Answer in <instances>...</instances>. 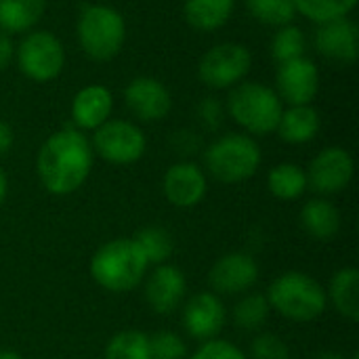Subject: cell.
<instances>
[{
    "label": "cell",
    "mask_w": 359,
    "mask_h": 359,
    "mask_svg": "<svg viewBox=\"0 0 359 359\" xmlns=\"http://www.w3.org/2000/svg\"><path fill=\"white\" fill-rule=\"evenodd\" d=\"M147 267L149 263L133 238L111 240L90 259V276L107 292L135 290L143 282Z\"/></svg>",
    "instance_id": "obj_2"
},
{
    "label": "cell",
    "mask_w": 359,
    "mask_h": 359,
    "mask_svg": "<svg viewBox=\"0 0 359 359\" xmlns=\"http://www.w3.org/2000/svg\"><path fill=\"white\" fill-rule=\"evenodd\" d=\"M133 240L141 248V252L149 265H164L175 252L172 236L164 227H158V225H149V227L139 229Z\"/></svg>",
    "instance_id": "obj_25"
},
{
    "label": "cell",
    "mask_w": 359,
    "mask_h": 359,
    "mask_svg": "<svg viewBox=\"0 0 359 359\" xmlns=\"http://www.w3.org/2000/svg\"><path fill=\"white\" fill-rule=\"evenodd\" d=\"M252 17L267 25H290L294 19V0H246Z\"/></svg>",
    "instance_id": "obj_29"
},
{
    "label": "cell",
    "mask_w": 359,
    "mask_h": 359,
    "mask_svg": "<svg viewBox=\"0 0 359 359\" xmlns=\"http://www.w3.org/2000/svg\"><path fill=\"white\" fill-rule=\"evenodd\" d=\"M105 359H151L149 337L139 330L118 332L105 347Z\"/></svg>",
    "instance_id": "obj_27"
},
{
    "label": "cell",
    "mask_w": 359,
    "mask_h": 359,
    "mask_svg": "<svg viewBox=\"0 0 359 359\" xmlns=\"http://www.w3.org/2000/svg\"><path fill=\"white\" fill-rule=\"evenodd\" d=\"M164 196L177 208H194L206 196V175L194 162L172 164L164 175Z\"/></svg>",
    "instance_id": "obj_15"
},
{
    "label": "cell",
    "mask_w": 359,
    "mask_h": 359,
    "mask_svg": "<svg viewBox=\"0 0 359 359\" xmlns=\"http://www.w3.org/2000/svg\"><path fill=\"white\" fill-rule=\"evenodd\" d=\"M353 179V158L343 147L322 149L309 164L307 185L320 196H332L343 191Z\"/></svg>",
    "instance_id": "obj_10"
},
{
    "label": "cell",
    "mask_w": 359,
    "mask_h": 359,
    "mask_svg": "<svg viewBox=\"0 0 359 359\" xmlns=\"http://www.w3.org/2000/svg\"><path fill=\"white\" fill-rule=\"evenodd\" d=\"M267 187L273 198L290 202L307 191V172L297 164H280L269 170Z\"/></svg>",
    "instance_id": "obj_24"
},
{
    "label": "cell",
    "mask_w": 359,
    "mask_h": 359,
    "mask_svg": "<svg viewBox=\"0 0 359 359\" xmlns=\"http://www.w3.org/2000/svg\"><path fill=\"white\" fill-rule=\"evenodd\" d=\"M124 99H126L128 109L139 120H145V122L162 120L172 107L168 88L162 82H158L156 78H147V76L135 78L126 86Z\"/></svg>",
    "instance_id": "obj_16"
},
{
    "label": "cell",
    "mask_w": 359,
    "mask_h": 359,
    "mask_svg": "<svg viewBox=\"0 0 359 359\" xmlns=\"http://www.w3.org/2000/svg\"><path fill=\"white\" fill-rule=\"evenodd\" d=\"M316 46L324 57L332 61L353 63L359 53L358 25L347 17L320 23L316 32Z\"/></svg>",
    "instance_id": "obj_17"
},
{
    "label": "cell",
    "mask_w": 359,
    "mask_h": 359,
    "mask_svg": "<svg viewBox=\"0 0 359 359\" xmlns=\"http://www.w3.org/2000/svg\"><path fill=\"white\" fill-rule=\"evenodd\" d=\"M227 320L225 305L215 292H198L183 307L185 332L196 341H212L223 330Z\"/></svg>",
    "instance_id": "obj_12"
},
{
    "label": "cell",
    "mask_w": 359,
    "mask_h": 359,
    "mask_svg": "<svg viewBox=\"0 0 359 359\" xmlns=\"http://www.w3.org/2000/svg\"><path fill=\"white\" fill-rule=\"evenodd\" d=\"M17 63L27 78L36 82H48L61 74L65 53L59 38L50 32H32L17 48Z\"/></svg>",
    "instance_id": "obj_7"
},
{
    "label": "cell",
    "mask_w": 359,
    "mask_h": 359,
    "mask_svg": "<svg viewBox=\"0 0 359 359\" xmlns=\"http://www.w3.org/2000/svg\"><path fill=\"white\" fill-rule=\"evenodd\" d=\"M355 4L358 0H294V8L318 23L345 17L355 8Z\"/></svg>",
    "instance_id": "obj_28"
},
{
    "label": "cell",
    "mask_w": 359,
    "mask_h": 359,
    "mask_svg": "<svg viewBox=\"0 0 359 359\" xmlns=\"http://www.w3.org/2000/svg\"><path fill=\"white\" fill-rule=\"evenodd\" d=\"M93 147L105 162L126 166L135 164L145 154V135L130 122L107 120L95 130Z\"/></svg>",
    "instance_id": "obj_8"
},
{
    "label": "cell",
    "mask_w": 359,
    "mask_h": 359,
    "mask_svg": "<svg viewBox=\"0 0 359 359\" xmlns=\"http://www.w3.org/2000/svg\"><path fill=\"white\" fill-rule=\"evenodd\" d=\"M271 309L292 322H311L326 311V290L318 280L303 271H286L267 290Z\"/></svg>",
    "instance_id": "obj_3"
},
{
    "label": "cell",
    "mask_w": 359,
    "mask_h": 359,
    "mask_svg": "<svg viewBox=\"0 0 359 359\" xmlns=\"http://www.w3.org/2000/svg\"><path fill=\"white\" fill-rule=\"evenodd\" d=\"M276 130L286 143H309L320 133V114L311 105H292L282 111Z\"/></svg>",
    "instance_id": "obj_19"
},
{
    "label": "cell",
    "mask_w": 359,
    "mask_h": 359,
    "mask_svg": "<svg viewBox=\"0 0 359 359\" xmlns=\"http://www.w3.org/2000/svg\"><path fill=\"white\" fill-rule=\"evenodd\" d=\"M185 290H187V282L183 271L175 265L164 263L149 273L145 282V301L154 313L168 316L181 305Z\"/></svg>",
    "instance_id": "obj_14"
},
{
    "label": "cell",
    "mask_w": 359,
    "mask_h": 359,
    "mask_svg": "<svg viewBox=\"0 0 359 359\" xmlns=\"http://www.w3.org/2000/svg\"><path fill=\"white\" fill-rule=\"evenodd\" d=\"M124 19L111 6H86L78 19L80 46L95 61H109L116 57L124 44Z\"/></svg>",
    "instance_id": "obj_6"
},
{
    "label": "cell",
    "mask_w": 359,
    "mask_h": 359,
    "mask_svg": "<svg viewBox=\"0 0 359 359\" xmlns=\"http://www.w3.org/2000/svg\"><path fill=\"white\" fill-rule=\"evenodd\" d=\"M149 351L151 359H185L187 345L175 332H156L149 337Z\"/></svg>",
    "instance_id": "obj_31"
},
{
    "label": "cell",
    "mask_w": 359,
    "mask_h": 359,
    "mask_svg": "<svg viewBox=\"0 0 359 359\" xmlns=\"http://www.w3.org/2000/svg\"><path fill=\"white\" fill-rule=\"evenodd\" d=\"M236 0H185V19L200 32H212L227 23Z\"/></svg>",
    "instance_id": "obj_22"
},
{
    "label": "cell",
    "mask_w": 359,
    "mask_h": 359,
    "mask_svg": "<svg viewBox=\"0 0 359 359\" xmlns=\"http://www.w3.org/2000/svg\"><path fill=\"white\" fill-rule=\"evenodd\" d=\"M0 359H23L17 351H11V349H2L0 351Z\"/></svg>",
    "instance_id": "obj_39"
},
{
    "label": "cell",
    "mask_w": 359,
    "mask_h": 359,
    "mask_svg": "<svg viewBox=\"0 0 359 359\" xmlns=\"http://www.w3.org/2000/svg\"><path fill=\"white\" fill-rule=\"evenodd\" d=\"M13 145V130L8 124L0 122V156H4Z\"/></svg>",
    "instance_id": "obj_36"
},
{
    "label": "cell",
    "mask_w": 359,
    "mask_h": 359,
    "mask_svg": "<svg viewBox=\"0 0 359 359\" xmlns=\"http://www.w3.org/2000/svg\"><path fill=\"white\" fill-rule=\"evenodd\" d=\"M252 359H290L288 345L278 334H259L250 347Z\"/></svg>",
    "instance_id": "obj_32"
},
{
    "label": "cell",
    "mask_w": 359,
    "mask_h": 359,
    "mask_svg": "<svg viewBox=\"0 0 359 359\" xmlns=\"http://www.w3.org/2000/svg\"><path fill=\"white\" fill-rule=\"evenodd\" d=\"M301 225L303 229L316 240H332L341 227V215L332 202L326 198L309 200L301 210Z\"/></svg>",
    "instance_id": "obj_20"
},
{
    "label": "cell",
    "mask_w": 359,
    "mask_h": 359,
    "mask_svg": "<svg viewBox=\"0 0 359 359\" xmlns=\"http://www.w3.org/2000/svg\"><path fill=\"white\" fill-rule=\"evenodd\" d=\"M231 118L252 135H269L278 128L282 116V101L273 88L246 82L229 95Z\"/></svg>",
    "instance_id": "obj_5"
},
{
    "label": "cell",
    "mask_w": 359,
    "mask_h": 359,
    "mask_svg": "<svg viewBox=\"0 0 359 359\" xmlns=\"http://www.w3.org/2000/svg\"><path fill=\"white\" fill-rule=\"evenodd\" d=\"M328 297L334 305V309L351 320H359V271L355 267H345L339 269L332 280H330V288H328Z\"/></svg>",
    "instance_id": "obj_21"
},
{
    "label": "cell",
    "mask_w": 359,
    "mask_h": 359,
    "mask_svg": "<svg viewBox=\"0 0 359 359\" xmlns=\"http://www.w3.org/2000/svg\"><path fill=\"white\" fill-rule=\"evenodd\" d=\"M278 88L290 105H309L320 88V74L313 61L299 57L280 63Z\"/></svg>",
    "instance_id": "obj_13"
},
{
    "label": "cell",
    "mask_w": 359,
    "mask_h": 359,
    "mask_svg": "<svg viewBox=\"0 0 359 359\" xmlns=\"http://www.w3.org/2000/svg\"><path fill=\"white\" fill-rule=\"evenodd\" d=\"M198 114H200V120L208 128H217L221 124V103L215 101V99H204Z\"/></svg>",
    "instance_id": "obj_34"
},
{
    "label": "cell",
    "mask_w": 359,
    "mask_h": 359,
    "mask_svg": "<svg viewBox=\"0 0 359 359\" xmlns=\"http://www.w3.org/2000/svg\"><path fill=\"white\" fill-rule=\"evenodd\" d=\"M271 53L280 63L303 57V53H305V36H303V32L297 25H282V29L273 36Z\"/></svg>",
    "instance_id": "obj_30"
},
{
    "label": "cell",
    "mask_w": 359,
    "mask_h": 359,
    "mask_svg": "<svg viewBox=\"0 0 359 359\" xmlns=\"http://www.w3.org/2000/svg\"><path fill=\"white\" fill-rule=\"evenodd\" d=\"M208 282L215 294H242L259 282V265L246 252H229L212 265Z\"/></svg>",
    "instance_id": "obj_11"
},
{
    "label": "cell",
    "mask_w": 359,
    "mask_h": 359,
    "mask_svg": "<svg viewBox=\"0 0 359 359\" xmlns=\"http://www.w3.org/2000/svg\"><path fill=\"white\" fill-rule=\"evenodd\" d=\"M191 359H248L244 355V351L240 347H236L229 341H221V339H212V341H204Z\"/></svg>",
    "instance_id": "obj_33"
},
{
    "label": "cell",
    "mask_w": 359,
    "mask_h": 359,
    "mask_svg": "<svg viewBox=\"0 0 359 359\" xmlns=\"http://www.w3.org/2000/svg\"><path fill=\"white\" fill-rule=\"evenodd\" d=\"M42 13L44 0H0V32H27L40 21Z\"/></svg>",
    "instance_id": "obj_23"
},
{
    "label": "cell",
    "mask_w": 359,
    "mask_h": 359,
    "mask_svg": "<svg viewBox=\"0 0 359 359\" xmlns=\"http://www.w3.org/2000/svg\"><path fill=\"white\" fill-rule=\"evenodd\" d=\"M271 305L265 294H246L233 307V322L240 330H259L269 320Z\"/></svg>",
    "instance_id": "obj_26"
},
{
    "label": "cell",
    "mask_w": 359,
    "mask_h": 359,
    "mask_svg": "<svg viewBox=\"0 0 359 359\" xmlns=\"http://www.w3.org/2000/svg\"><path fill=\"white\" fill-rule=\"evenodd\" d=\"M6 191H8V181H6V175H4V170L0 168V204L6 200Z\"/></svg>",
    "instance_id": "obj_37"
},
{
    "label": "cell",
    "mask_w": 359,
    "mask_h": 359,
    "mask_svg": "<svg viewBox=\"0 0 359 359\" xmlns=\"http://www.w3.org/2000/svg\"><path fill=\"white\" fill-rule=\"evenodd\" d=\"M204 164L217 181L242 183L259 170L261 149L246 135H225L206 149Z\"/></svg>",
    "instance_id": "obj_4"
},
{
    "label": "cell",
    "mask_w": 359,
    "mask_h": 359,
    "mask_svg": "<svg viewBox=\"0 0 359 359\" xmlns=\"http://www.w3.org/2000/svg\"><path fill=\"white\" fill-rule=\"evenodd\" d=\"M111 93L101 86V84H93L82 88L72 103V116L74 122L84 128V130H97L101 124L107 122L109 114H111Z\"/></svg>",
    "instance_id": "obj_18"
},
{
    "label": "cell",
    "mask_w": 359,
    "mask_h": 359,
    "mask_svg": "<svg viewBox=\"0 0 359 359\" xmlns=\"http://www.w3.org/2000/svg\"><path fill=\"white\" fill-rule=\"evenodd\" d=\"M13 53H15V48H13V42L8 38V34L0 32V69H4L8 65Z\"/></svg>",
    "instance_id": "obj_35"
},
{
    "label": "cell",
    "mask_w": 359,
    "mask_h": 359,
    "mask_svg": "<svg viewBox=\"0 0 359 359\" xmlns=\"http://www.w3.org/2000/svg\"><path fill=\"white\" fill-rule=\"evenodd\" d=\"M316 359H345V355H341L337 351H324V353H320Z\"/></svg>",
    "instance_id": "obj_38"
},
{
    "label": "cell",
    "mask_w": 359,
    "mask_h": 359,
    "mask_svg": "<svg viewBox=\"0 0 359 359\" xmlns=\"http://www.w3.org/2000/svg\"><path fill=\"white\" fill-rule=\"evenodd\" d=\"M252 57L242 44H219L210 48L200 61V78L212 88H227L240 82L250 69Z\"/></svg>",
    "instance_id": "obj_9"
},
{
    "label": "cell",
    "mask_w": 359,
    "mask_h": 359,
    "mask_svg": "<svg viewBox=\"0 0 359 359\" xmlns=\"http://www.w3.org/2000/svg\"><path fill=\"white\" fill-rule=\"evenodd\" d=\"M93 168L88 139L76 128L53 133L38 151L36 170L44 189L53 196H69L84 185Z\"/></svg>",
    "instance_id": "obj_1"
}]
</instances>
